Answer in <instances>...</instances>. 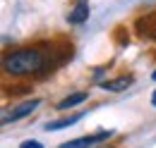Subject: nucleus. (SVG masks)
<instances>
[{"instance_id": "nucleus-10", "label": "nucleus", "mask_w": 156, "mask_h": 148, "mask_svg": "<svg viewBox=\"0 0 156 148\" xmlns=\"http://www.w3.org/2000/svg\"><path fill=\"white\" fill-rule=\"evenodd\" d=\"M151 105H154V108H156V91L151 93Z\"/></svg>"}, {"instance_id": "nucleus-3", "label": "nucleus", "mask_w": 156, "mask_h": 148, "mask_svg": "<svg viewBox=\"0 0 156 148\" xmlns=\"http://www.w3.org/2000/svg\"><path fill=\"white\" fill-rule=\"evenodd\" d=\"M113 131H98V134H91V136H82V139H75V141H65L60 148H91L94 143H101L106 139H111Z\"/></svg>"}, {"instance_id": "nucleus-4", "label": "nucleus", "mask_w": 156, "mask_h": 148, "mask_svg": "<svg viewBox=\"0 0 156 148\" xmlns=\"http://www.w3.org/2000/svg\"><path fill=\"white\" fill-rule=\"evenodd\" d=\"M87 19H89V5H87L84 0H79L77 5L72 7L67 22H70V24H82V22H87Z\"/></svg>"}, {"instance_id": "nucleus-6", "label": "nucleus", "mask_w": 156, "mask_h": 148, "mask_svg": "<svg viewBox=\"0 0 156 148\" xmlns=\"http://www.w3.org/2000/svg\"><path fill=\"white\" fill-rule=\"evenodd\" d=\"M84 115H70V117H62V119H55V122H48L46 124V131H55V129H65L70 124H77Z\"/></svg>"}, {"instance_id": "nucleus-5", "label": "nucleus", "mask_w": 156, "mask_h": 148, "mask_svg": "<svg viewBox=\"0 0 156 148\" xmlns=\"http://www.w3.org/2000/svg\"><path fill=\"white\" fill-rule=\"evenodd\" d=\"M127 86H132V76H118L113 81H101V89H106V91H125Z\"/></svg>"}, {"instance_id": "nucleus-8", "label": "nucleus", "mask_w": 156, "mask_h": 148, "mask_svg": "<svg viewBox=\"0 0 156 148\" xmlns=\"http://www.w3.org/2000/svg\"><path fill=\"white\" fill-rule=\"evenodd\" d=\"M144 22H149L147 26L144 24H139V31L144 34V36H151V38H156V15H151L149 19H144Z\"/></svg>"}, {"instance_id": "nucleus-9", "label": "nucleus", "mask_w": 156, "mask_h": 148, "mask_svg": "<svg viewBox=\"0 0 156 148\" xmlns=\"http://www.w3.org/2000/svg\"><path fill=\"white\" fill-rule=\"evenodd\" d=\"M20 148H43V146L39 141H24V143H20Z\"/></svg>"}, {"instance_id": "nucleus-2", "label": "nucleus", "mask_w": 156, "mask_h": 148, "mask_svg": "<svg viewBox=\"0 0 156 148\" xmlns=\"http://www.w3.org/2000/svg\"><path fill=\"white\" fill-rule=\"evenodd\" d=\"M39 105H41L39 98H34V100H24V103H17V105H15L10 112H5V117H2V124H7V122H17V119H22V117L31 115V112L39 108Z\"/></svg>"}, {"instance_id": "nucleus-1", "label": "nucleus", "mask_w": 156, "mask_h": 148, "mask_svg": "<svg viewBox=\"0 0 156 148\" xmlns=\"http://www.w3.org/2000/svg\"><path fill=\"white\" fill-rule=\"evenodd\" d=\"M43 62H46V57L36 48H20V50H12L10 55L2 57L5 72L15 74V76H24V74L39 72V69H43Z\"/></svg>"}, {"instance_id": "nucleus-11", "label": "nucleus", "mask_w": 156, "mask_h": 148, "mask_svg": "<svg viewBox=\"0 0 156 148\" xmlns=\"http://www.w3.org/2000/svg\"><path fill=\"white\" fill-rule=\"evenodd\" d=\"M151 79H154V81H156V72H154V74H151Z\"/></svg>"}, {"instance_id": "nucleus-7", "label": "nucleus", "mask_w": 156, "mask_h": 148, "mask_svg": "<svg viewBox=\"0 0 156 148\" xmlns=\"http://www.w3.org/2000/svg\"><path fill=\"white\" fill-rule=\"evenodd\" d=\"M87 100V93L79 91V93H72V96H67L65 100H60L58 103V110H70V108H75V105H82Z\"/></svg>"}]
</instances>
